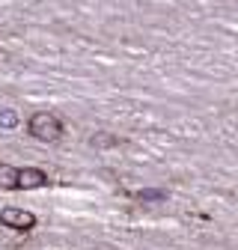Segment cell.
<instances>
[{
    "instance_id": "obj_1",
    "label": "cell",
    "mask_w": 238,
    "mask_h": 250,
    "mask_svg": "<svg viewBox=\"0 0 238 250\" xmlns=\"http://www.w3.org/2000/svg\"><path fill=\"white\" fill-rule=\"evenodd\" d=\"M27 128H30V134H33L36 140H42V143H57L60 137H63V122H60L54 113H48V110H39V113L30 116Z\"/></svg>"
},
{
    "instance_id": "obj_2",
    "label": "cell",
    "mask_w": 238,
    "mask_h": 250,
    "mask_svg": "<svg viewBox=\"0 0 238 250\" xmlns=\"http://www.w3.org/2000/svg\"><path fill=\"white\" fill-rule=\"evenodd\" d=\"M0 224H3L6 229H18V232H27L36 227V214L27 211V208H3L0 211Z\"/></svg>"
},
{
    "instance_id": "obj_3",
    "label": "cell",
    "mask_w": 238,
    "mask_h": 250,
    "mask_svg": "<svg viewBox=\"0 0 238 250\" xmlns=\"http://www.w3.org/2000/svg\"><path fill=\"white\" fill-rule=\"evenodd\" d=\"M42 185H48V176L42 170H36V167H21L18 170L15 188H21V191H36V188H42Z\"/></svg>"
},
{
    "instance_id": "obj_4",
    "label": "cell",
    "mask_w": 238,
    "mask_h": 250,
    "mask_svg": "<svg viewBox=\"0 0 238 250\" xmlns=\"http://www.w3.org/2000/svg\"><path fill=\"white\" fill-rule=\"evenodd\" d=\"M15 182H18V167L0 164V188H15Z\"/></svg>"
},
{
    "instance_id": "obj_5",
    "label": "cell",
    "mask_w": 238,
    "mask_h": 250,
    "mask_svg": "<svg viewBox=\"0 0 238 250\" xmlns=\"http://www.w3.org/2000/svg\"><path fill=\"white\" fill-rule=\"evenodd\" d=\"M137 200H143V203H161V200H167V191H158V188H146V191H137Z\"/></svg>"
},
{
    "instance_id": "obj_6",
    "label": "cell",
    "mask_w": 238,
    "mask_h": 250,
    "mask_svg": "<svg viewBox=\"0 0 238 250\" xmlns=\"http://www.w3.org/2000/svg\"><path fill=\"white\" fill-rule=\"evenodd\" d=\"M18 125V113L12 107H0V128H15Z\"/></svg>"
},
{
    "instance_id": "obj_7",
    "label": "cell",
    "mask_w": 238,
    "mask_h": 250,
    "mask_svg": "<svg viewBox=\"0 0 238 250\" xmlns=\"http://www.w3.org/2000/svg\"><path fill=\"white\" fill-rule=\"evenodd\" d=\"M116 143V137H110V134H96L93 137V146H113Z\"/></svg>"
}]
</instances>
